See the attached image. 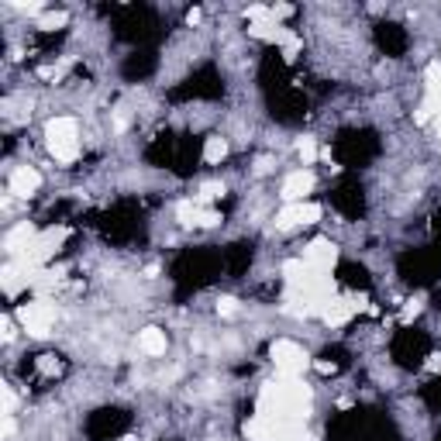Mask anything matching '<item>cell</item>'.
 Here are the masks:
<instances>
[{
	"label": "cell",
	"instance_id": "obj_1",
	"mask_svg": "<svg viewBox=\"0 0 441 441\" xmlns=\"http://www.w3.org/2000/svg\"><path fill=\"white\" fill-rule=\"evenodd\" d=\"M283 283H286V310L300 317H321L324 307L338 297V286L328 272H314L303 259L283 263Z\"/></svg>",
	"mask_w": 441,
	"mask_h": 441
},
{
	"label": "cell",
	"instance_id": "obj_2",
	"mask_svg": "<svg viewBox=\"0 0 441 441\" xmlns=\"http://www.w3.org/2000/svg\"><path fill=\"white\" fill-rule=\"evenodd\" d=\"M45 145H49V156L63 166L76 163L80 159V121L76 117H52L45 124Z\"/></svg>",
	"mask_w": 441,
	"mask_h": 441
},
{
	"label": "cell",
	"instance_id": "obj_3",
	"mask_svg": "<svg viewBox=\"0 0 441 441\" xmlns=\"http://www.w3.org/2000/svg\"><path fill=\"white\" fill-rule=\"evenodd\" d=\"M269 358L276 365V376H286V379H300L310 365V355L303 352V345H297L290 338H276L269 345Z\"/></svg>",
	"mask_w": 441,
	"mask_h": 441
},
{
	"label": "cell",
	"instance_id": "obj_4",
	"mask_svg": "<svg viewBox=\"0 0 441 441\" xmlns=\"http://www.w3.org/2000/svg\"><path fill=\"white\" fill-rule=\"evenodd\" d=\"M14 317L21 321V328L31 338H45L52 331V324H56V303H49V300H28V303L17 307Z\"/></svg>",
	"mask_w": 441,
	"mask_h": 441
},
{
	"label": "cell",
	"instance_id": "obj_5",
	"mask_svg": "<svg viewBox=\"0 0 441 441\" xmlns=\"http://www.w3.org/2000/svg\"><path fill=\"white\" fill-rule=\"evenodd\" d=\"M66 235H69L66 228H45V231H38L35 242L28 245V252H24L17 263H31V265H42V269H45V263H49V259L59 252V245L66 242Z\"/></svg>",
	"mask_w": 441,
	"mask_h": 441
},
{
	"label": "cell",
	"instance_id": "obj_6",
	"mask_svg": "<svg viewBox=\"0 0 441 441\" xmlns=\"http://www.w3.org/2000/svg\"><path fill=\"white\" fill-rule=\"evenodd\" d=\"M358 310H365V297H335V300L324 307L321 321H324L328 328H345Z\"/></svg>",
	"mask_w": 441,
	"mask_h": 441
},
{
	"label": "cell",
	"instance_id": "obj_7",
	"mask_svg": "<svg viewBox=\"0 0 441 441\" xmlns=\"http://www.w3.org/2000/svg\"><path fill=\"white\" fill-rule=\"evenodd\" d=\"M303 263L310 265L314 272H331L338 265V245L331 238H314L307 249H303Z\"/></svg>",
	"mask_w": 441,
	"mask_h": 441
},
{
	"label": "cell",
	"instance_id": "obj_8",
	"mask_svg": "<svg viewBox=\"0 0 441 441\" xmlns=\"http://www.w3.org/2000/svg\"><path fill=\"white\" fill-rule=\"evenodd\" d=\"M314 186H317V179H314L310 169H293L290 176L283 179L279 197H283L286 203H303V197H307V193H314Z\"/></svg>",
	"mask_w": 441,
	"mask_h": 441
},
{
	"label": "cell",
	"instance_id": "obj_9",
	"mask_svg": "<svg viewBox=\"0 0 441 441\" xmlns=\"http://www.w3.org/2000/svg\"><path fill=\"white\" fill-rule=\"evenodd\" d=\"M38 190H42V173H38L35 166H17V169L10 173V197L28 200V197H35Z\"/></svg>",
	"mask_w": 441,
	"mask_h": 441
},
{
	"label": "cell",
	"instance_id": "obj_10",
	"mask_svg": "<svg viewBox=\"0 0 441 441\" xmlns=\"http://www.w3.org/2000/svg\"><path fill=\"white\" fill-rule=\"evenodd\" d=\"M35 235H38V228L28 224V221H21V224H14V228L3 235V249H7L10 256H24L28 245L35 242Z\"/></svg>",
	"mask_w": 441,
	"mask_h": 441
},
{
	"label": "cell",
	"instance_id": "obj_11",
	"mask_svg": "<svg viewBox=\"0 0 441 441\" xmlns=\"http://www.w3.org/2000/svg\"><path fill=\"white\" fill-rule=\"evenodd\" d=\"M249 35L259 42H269V45H286L293 38V31L283 28L279 21H256V24H249Z\"/></svg>",
	"mask_w": 441,
	"mask_h": 441
},
{
	"label": "cell",
	"instance_id": "obj_12",
	"mask_svg": "<svg viewBox=\"0 0 441 441\" xmlns=\"http://www.w3.org/2000/svg\"><path fill=\"white\" fill-rule=\"evenodd\" d=\"M138 349L149 355V358H159V355H166V349H169V338H166L163 328H145V331H138Z\"/></svg>",
	"mask_w": 441,
	"mask_h": 441
},
{
	"label": "cell",
	"instance_id": "obj_13",
	"mask_svg": "<svg viewBox=\"0 0 441 441\" xmlns=\"http://www.w3.org/2000/svg\"><path fill=\"white\" fill-rule=\"evenodd\" d=\"M0 283H3V293L7 297H17L21 286H28V272H24V263H7L3 272H0Z\"/></svg>",
	"mask_w": 441,
	"mask_h": 441
},
{
	"label": "cell",
	"instance_id": "obj_14",
	"mask_svg": "<svg viewBox=\"0 0 441 441\" xmlns=\"http://www.w3.org/2000/svg\"><path fill=\"white\" fill-rule=\"evenodd\" d=\"M203 159H207L210 166H221V163L228 159V138H221V135H210V138L203 142Z\"/></svg>",
	"mask_w": 441,
	"mask_h": 441
},
{
	"label": "cell",
	"instance_id": "obj_15",
	"mask_svg": "<svg viewBox=\"0 0 441 441\" xmlns=\"http://www.w3.org/2000/svg\"><path fill=\"white\" fill-rule=\"evenodd\" d=\"M176 221L183 224V228H193V224L200 221V207H197L193 197H186V200H179L176 203Z\"/></svg>",
	"mask_w": 441,
	"mask_h": 441
},
{
	"label": "cell",
	"instance_id": "obj_16",
	"mask_svg": "<svg viewBox=\"0 0 441 441\" xmlns=\"http://www.w3.org/2000/svg\"><path fill=\"white\" fill-rule=\"evenodd\" d=\"M297 156H300V163H303V169H307V166H314V163L321 159V149H317V142H314L310 135H303V138L297 142Z\"/></svg>",
	"mask_w": 441,
	"mask_h": 441
},
{
	"label": "cell",
	"instance_id": "obj_17",
	"mask_svg": "<svg viewBox=\"0 0 441 441\" xmlns=\"http://www.w3.org/2000/svg\"><path fill=\"white\" fill-rule=\"evenodd\" d=\"M424 300H428L424 293H414V297L403 303V310H400V324H410V321H414V317L424 310Z\"/></svg>",
	"mask_w": 441,
	"mask_h": 441
},
{
	"label": "cell",
	"instance_id": "obj_18",
	"mask_svg": "<svg viewBox=\"0 0 441 441\" xmlns=\"http://www.w3.org/2000/svg\"><path fill=\"white\" fill-rule=\"evenodd\" d=\"M66 24H69L66 10H49V14L38 17V28H45V31H56V28H66Z\"/></svg>",
	"mask_w": 441,
	"mask_h": 441
},
{
	"label": "cell",
	"instance_id": "obj_19",
	"mask_svg": "<svg viewBox=\"0 0 441 441\" xmlns=\"http://www.w3.org/2000/svg\"><path fill=\"white\" fill-rule=\"evenodd\" d=\"M224 193H228L224 183H203L200 193H197L193 200H197V207H203V203H210V200H217V197H224Z\"/></svg>",
	"mask_w": 441,
	"mask_h": 441
},
{
	"label": "cell",
	"instance_id": "obj_20",
	"mask_svg": "<svg viewBox=\"0 0 441 441\" xmlns=\"http://www.w3.org/2000/svg\"><path fill=\"white\" fill-rule=\"evenodd\" d=\"M224 217H221V210H214V207H200V221H197V228H217Z\"/></svg>",
	"mask_w": 441,
	"mask_h": 441
},
{
	"label": "cell",
	"instance_id": "obj_21",
	"mask_svg": "<svg viewBox=\"0 0 441 441\" xmlns=\"http://www.w3.org/2000/svg\"><path fill=\"white\" fill-rule=\"evenodd\" d=\"M0 397H3V417H14V407H17V397H14V390L3 383L0 386Z\"/></svg>",
	"mask_w": 441,
	"mask_h": 441
},
{
	"label": "cell",
	"instance_id": "obj_22",
	"mask_svg": "<svg viewBox=\"0 0 441 441\" xmlns=\"http://www.w3.org/2000/svg\"><path fill=\"white\" fill-rule=\"evenodd\" d=\"M217 314L235 317V314H238V300H235V297H221V300H217Z\"/></svg>",
	"mask_w": 441,
	"mask_h": 441
},
{
	"label": "cell",
	"instance_id": "obj_23",
	"mask_svg": "<svg viewBox=\"0 0 441 441\" xmlns=\"http://www.w3.org/2000/svg\"><path fill=\"white\" fill-rule=\"evenodd\" d=\"M300 45H303V42H300V38L293 35V38H290V42L283 45V59H297V52H300Z\"/></svg>",
	"mask_w": 441,
	"mask_h": 441
},
{
	"label": "cell",
	"instance_id": "obj_24",
	"mask_svg": "<svg viewBox=\"0 0 441 441\" xmlns=\"http://www.w3.org/2000/svg\"><path fill=\"white\" fill-rule=\"evenodd\" d=\"M290 14H293L290 3H276V7H272V21H283V17H290Z\"/></svg>",
	"mask_w": 441,
	"mask_h": 441
},
{
	"label": "cell",
	"instance_id": "obj_25",
	"mask_svg": "<svg viewBox=\"0 0 441 441\" xmlns=\"http://www.w3.org/2000/svg\"><path fill=\"white\" fill-rule=\"evenodd\" d=\"M272 169V159H259V166H256V173H269Z\"/></svg>",
	"mask_w": 441,
	"mask_h": 441
},
{
	"label": "cell",
	"instance_id": "obj_26",
	"mask_svg": "<svg viewBox=\"0 0 441 441\" xmlns=\"http://www.w3.org/2000/svg\"><path fill=\"white\" fill-rule=\"evenodd\" d=\"M200 17H203L200 10H190V14H186V24H200Z\"/></svg>",
	"mask_w": 441,
	"mask_h": 441
},
{
	"label": "cell",
	"instance_id": "obj_27",
	"mask_svg": "<svg viewBox=\"0 0 441 441\" xmlns=\"http://www.w3.org/2000/svg\"><path fill=\"white\" fill-rule=\"evenodd\" d=\"M435 138H438V145H441V114L435 117Z\"/></svg>",
	"mask_w": 441,
	"mask_h": 441
}]
</instances>
